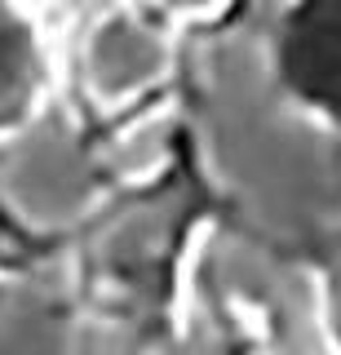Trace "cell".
<instances>
[{"mask_svg":"<svg viewBox=\"0 0 341 355\" xmlns=\"http://www.w3.org/2000/svg\"><path fill=\"white\" fill-rule=\"evenodd\" d=\"M164 67H169V40L133 9L98 14L80 36V53H75L84 94L102 107H120L138 98L164 76Z\"/></svg>","mask_w":341,"mask_h":355,"instance_id":"1","label":"cell"},{"mask_svg":"<svg viewBox=\"0 0 341 355\" xmlns=\"http://www.w3.org/2000/svg\"><path fill=\"white\" fill-rule=\"evenodd\" d=\"M151 5H156L160 14H173V18H204V14H213L222 0H151Z\"/></svg>","mask_w":341,"mask_h":355,"instance_id":"3","label":"cell"},{"mask_svg":"<svg viewBox=\"0 0 341 355\" xmlns=\"http://www.w3.org/2000/svg\"><path fill=\"white\" fill-rule=\"evenodd\" d=\"M49 49L27 5L0 0V133L23 129L45 103Z\"/></svg>","mask_w":341,"mask_h":355,"instance_id":"2","label":"cell"},{"mask_svg":"<svg viewBox=\"0 0 341 355\" xmlns=\"http://www.w3.org/2000/svg\"><path fill=\"white\" fill-rule=\"evenodd\" d=\"M18 5H31V0H18Z\"/></svg>","mask_w":341,"mask_h":355,"instance_id":"4","label":"cell"}]
</instances>
